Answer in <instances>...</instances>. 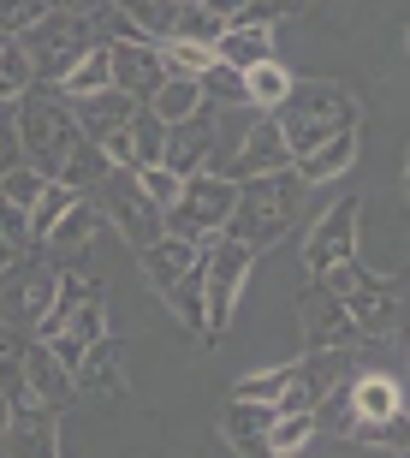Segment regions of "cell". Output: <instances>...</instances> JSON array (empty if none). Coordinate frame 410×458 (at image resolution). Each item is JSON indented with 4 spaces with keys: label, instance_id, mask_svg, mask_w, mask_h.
<instances>
[{
    "label": "cell",
    "instance_id": "cell-1",
    "mask_svg": "<svg viewBox=\"0 0 410 458\" xmlns=\"http://www.w3.org/2000/svg\"><path fill=\"white\" fill-rule=\"evenodd\" d=\"M273 119H280L286 149H291V161H297V155H309L315 143H327V137L357 131L363 102L345 84H333V78H291V96L273 107Z\"/></svg>",
    "mask_w": 410,
    "mask_h": 458
},
{
    "label": "cell",
    "instance_id": "cell-2",
    "mask_svg": "<svg viewBox=\"0 0 410 458\" xmlns=\"http://www.w3.org/2000/svg\"><path fill=\"white\" fill-rule=\"evenodd\" d=\"M13 114H18L24 167H36L42 179H60L66 155L78 149V137H84V125H78L71 102H66L54 84H30V96H24V102H13Z\"/></svg>",
    "mask_w": 410,
    "mask_h": 458
},
{
    "label": "cell",
    "instance_id": "cell-3",
    "mask_svg": "<svg viewBox=\"0 0 410 458\" xmlns=\"http://www.w3.org/2000/svg\"><path fill=\"white\" fill-rule=\"evenodd\" d=\"M297 173H273V179H244L238 185V208H232V221H226V238H238L250 250H268L280 244L291 226V203H297Z\"/></svg>",
    "mask_w": 410,
    "mask_h": 458
},
{
    "label": "cell",
    "instance_id": "cell-4",
    "mask_svg": "<svg viewBox=\"0 0 410 458\" xmlns=\"http://www.w3.org/2000/svg\"><path fill=\"white\" fill-rule=\"evenodd\" d=\"M18 48L30 54L36 84L60 89V78H66V72L96 48V30H89V18H78V13H42L30 30L18 36Z\"/></svg>",
    "mask_w": 410,
    "mask_h": 458
},
{
    "label": "cell",
    "instance_id": "cell-5",
    "mask_svg": "<svg viewBox=\"0 0 410 458\" xmlns=\"http://www.w3.org/2000/svg\"><path fill=\"white\" fill-rule=\"evenodd\" d=\"M238 208V185L221 179V173H190L179 185V203L167 208V233L190 238V244H214Z\"/></svg>",
    "mask_w": 410,
    "mask_h": 458
},
{
    "label": "cell",
    "instance_id": "cell-6",
    "mask_svg": "<svg viewBox=\"0 0 410 458\" xmlns=\"http://www.w3.org/2000/svg\"><path fill=\"white\" fill-rule=\"evenodd\" d=\"M322 286L333 292L345 310H351V322H357L363 340H381V334L393 327V316H398V286L387 280V274H369L357 256H351V262H339V268H327Z\"/></svg>",
    "mask_w": 410,
    "mask_h": 458
},
{
    "label": "cell",
    "instance_id": "cell-7",
    "mask_svg": "<svg viewBox=\"0 0 410 458\" xmlns=\"http://www.w3.org/2000/svg\"><path fill=\"white\" fill-rule=\"evenodd\" d=\"M89 203L102 208V221L113 226V233H120L131 250H149L155 238L167 233V215H161V208L143 197V185H137V173H131V167H113L102 185L89 191Z\"/></svg>",
    "mask_w": 410,
    "mask_h": 458
},
{
    "label": "cell",
    "instance_id": "cell-8",
    "mask_svg": "<svg viewBox=\"0 0 410 458\" xmlns=\"http://www.w3.org/2000/svg\"><path fill=\"white\" fill-rule=\"evenodd\" d=\"M250 268H256V250H250V244H238V238H226V233H221L214 244H203V304H208V340L232 327V310H238V292H244V280H250Z\"/></svg>",
    "mask_w": 410,
    "mask_h": 458
},
{
    "label": "cell",
    "instance_id": "cell-9",
    "mask_svg": "<svg viewBox=\"0 0 410 458\" xmlns=\"http://www.w3.org/2000/svg\"><path fill=\"white\" fill-rule=\"evenodd\" d=\"M54 292H60V268L54 262H36V256H18L13 268L0 274V327L36 334L42 316L54 310Z\"/></svg>",
    "mask_w": 410,
    "mask_h": 458
},
{
    "label": "cell",
    "instance_id": "cell-10",
    "mask_svg": "<svg viewBox=\"0 0 410 458\" xmlns=\"http://www.w3.org/2000/svg\"><path fill=\"white\" fill-rule=\"evenodd\" d=\"M273 173H291V149H286V131L273 114H250V125L238 131L232 155H226L221 179L244 185V179H273Z\"/></svg>",
    "mask_w": 410,
    "mask_h": 458
},
{
    "label": "cell",
    "instance_id": "cell-11",
    "mask_svg": "<svg viewBox=\"0 0 410 458\" xmlns=\"http://www.w3.org/2000/svg\"><path fill=\"white\" fill-rule=\"evenodd\" d=\"M357 221H363V203H357V197H339L322 221L309 226V238H304V268L315 274V280H322L327 268H339V262H351V256H357Z\"/></svg>",
    "mask_w": 410,
    "mask_h": 458
},
{
    "label": "cell",
    "instance_id": "cell-12",
    "mask_svg": "<svg viewBox=\"0 0 410 458\" xmlns=\"http://www.w3.org/2000/svg\"><path fill=\"white\" fill-rule=\"evenodd\" d=\"M221 155V107H203V114L167 125V149H161V167L190 179V173H208Z\"/></svg>",
    "mask_w": 410,
    "mask_h": 458
},
{
    "label": "cell",
    "instance_id": "cell-13",
    "mask_svg": "<svg viewBox=\"0 0 410 458\" xmlns=\"http://www.w3.org/2000/svg\"><path fill=\"white\" fill-rule=\"evenodd\" d=\"M297 327H304V352H351V345L363 340L357 322H351V310H345L322 280L297 298Z\"/></svg>",
    "mask_w": 410,
    "mask_h": 458
},
{
    "label": "cell",
    "instance_id": "cell-14",
    "mask_svg": "<svg viewBox=\"0 0 410 458\" xmlns=\"http://www.w3.org/2000/svg\"><path fill=\"white\" fill-rule=\"evenodd\" d=\"M0 453H6V458H60V411L36 405V399L6 405Z\"/></svg>",
    "mask_w": 410,
    "mask_h": 458
},
{
    "label": "cell",
    "instance_id": "cell-15",
    "mask_svg": "<svg viewBox=\"0 0 410 458\" xmlns=\"http://www.w3.org/2000/svg\"><path fill=\"white\" fill-rule=\"evenodd\" d=\"M107 340V292L102 286H89L84 298H78V310H71L66 322H60V334H54V357L66 363L71 375H78V363H84V352L89 345H102Z\"/></svg>",
    "mask_w": 410,
    "mask_h": 458
},
{
    "label": "cell",
    "instance_id": "cell-16",
    "mask_svg": "<svg viewBox=\"0 0 410 458\" xmlns=\"http://www.w3.org/2000/svg\"><path fill=\"white\" fill-rule=\"evenodd\" d=\"M24 399H36L48 411H66L78 399V375L54 357L48 340H24Z\"/></svg>",
    "mask_w": 410,
    "mask_h": 458
},
{
    "label": "cell",
    "instance_id": "cell-17",
    "mask_svg": "<svg viewBox=\"0 0 410 458\" xmlns=\"http://www.w3.org/2000/svg\"><path fill=\"white\" fill-rule=\"evenodd\" d=\"M102 149H107V161H113V167H131V173L161 167V149H167V125H161L149 107H137L131 125H120V131H107V137H102Z\"/></svg>",
    "mask_w": 410,
    "mask_h": 458
},
{
    "label": "cell",
    "instance_id": "cell-18",
    "mask_svg": "<svg viewBox=\"0 0 410 458\" xmlns=\"http://www.w3.org/2000/svg\"><path fill=\"white\" fill-rule=\"evenodd\" d=\"M161 84H167V66H161L155 42H120L113 48V89H125L137 107H149V96Z\"/></svg>",
    "mask_w": 410,
    "mask_h": 458
},
{
    "label": "cell",
    "instance_id": "cell-19",
    "mask_svg": "<svg viewBox=\"0 0 410 458\" xmlns=\"http://www.w3.org/2000/svg\"><path fill=\"white\" fill-rule=\"evenodd\" d=\"M273 417H280L273 405H256V399H226V423H221L226 446H232L238 458H273V453H268Z\"/></svg>",
    "mask_w": 410,
    "mask_h": 458
},
{
    "label": "cell",
    "instance_id": "cell-20",
    "mask_svg": "<svg viewBox=\"0 0 410 458\" xmlns=\"http://www.w3.org/2000/svg\"><path fill=\"white\" fill-rule=\"evenodd\" d=\"M137 262H143V274H149L155 292H172L197 262H203V244H190V238H179V233H161L149 250H137Z\"/></svg>",
    "mask_w": 410,
    "mask_h": 458
},
{
    "label": "cell",
    "instance_id": "cell-21",
    "mask_svg": "<svg viewBox=\"0 0 410 458\" xmlns=\"http://www.w3.org/2000/svg\"><path fill=\"white\" fill-rule=\"evenodd\" d=\"M351 167H357V131L327 137V143H315L309 155H297V161H291L297 185H333V179H345Z\"/></svg>",
    "mask_w": 410,
    "mask_h": 458
},
{
    "label": "cell",
    "instance_id": "cell-22",
    "mask_svg": "<svg viewBox=\"0 0 410 458\" xmlns=\"http://www.w3.org/2000/svg\"><path fill=\"white\" fill-rule=\"evenodd\" d=\"M71 114H78L84 137H96V143H102L107 131H120V125H131L137 102L125 96V89H96V96H84V102H71Z\"/></svg>",
    "mask_w": 410,
    "mask_h": 458
},
{
    "label": "cell",
    "instance_id": "cell-23",
    "mask_svg": "<svg viewBox=\"0 0 410 458\" xmlns=\"http://www.w3.org/2000/svg\"><path fill=\"white\" fill-rule=\"evenodd\" d=\"M96 233H102V208L89 203V197H78V203L54 221V233L42 238V244H54L60 256H84L89 244H96Z\"/></svg>",
    "mask_w": 410,
    "mask_h": 458
},
{
    "label": "cell",
    "instance_id": "cell-24",
    "mask_svg": "<svg viewBox=\"0 0 410 458\" xmlns=\"http://www.w3.org/2000/svg\"><path fill=\"white\" fill-rule=\"evenodd\" d=\"M107 173H113L107 149L96 143V137H78V149L66 155V167H60V179H54V185H66V191H78V197H89V191L102 185Z\"/></svg>",
    "mask_w": 410,
    "mask_h": 458
},
{
    "label": "cell",
    "instance_id": "cell-25",
    "mask_svg": "<svg viewBox=\"0 0 410 458\" xmlns=\"http://www.w3.org/2000/svg\"><path fill=\"white\" fill-rule=\"evenodd\" d=\"M84 393H125V375H120V340L107 334L102 345H89L84 363H78V399Z\"/></svg>",
    "mask_w": 410,
    "mask_h": 458
},
{
    "label": "cell",
    "instance_id": "cell-26",
    "mask_svg": "<svg viewBox=\"0 0 410 458\" xmlns=\"http://www.w3.org/2000/svg\"><path fill=\"white\" fill-rule=\"evenodd\" d=\"M96 89H113V48H107V42H96V48L60 78V96H66V102H84Z\"/></svg>",
    "mask_w": 410,
    "mask_h": 458
},
{
    "label": "cell",
    "instance_id": "cell-27",
    "mask_svg": "<svg viewBox=\"0 0 410 458\" xmlns=\"http://www.w3.org/2000/svg\"><path fill=\"white\" fill-rule=\"evenodd\" d=\"M214 60H221V66H232V72L262 66V60H273V30H221Z\"/></svg>",
    "mask_w": 410,
    "mask_h": 458
},
{
    "label": "cell",
    "instance_id": "cell-28",
    "mask_svg": "<svg viewBox=\"0 0 410 458\" xmlns=\"http://www.w3.org/2000/svg\"><path fill=\"white\" fill-rule=\"evenodd\" d=\"M203 84L197 78H167V84L149 96V114L161 119V125H179V119H190V114H203Z\"/></svg>",
    "mask_w": 410,
    "mask_h": 458
},
{
    "label": "cell",
    "instance_id": "cell-29",
    "mask_svg": "<svg viewBox=\"0 0 410 458\" xmlns=\"http://www.w3.org/2000/svg\"><path fill=\"white\" fill-rule=\"evenodd\" d=\"M221 18L208 13L203 0H179V6H172V18H167V36L172 42H203V48H214V42H221Z\"/></svg>",
    "mask_w": 410,
    "mask_h": 458
},
{
    "label": "cell",
    "instance_id": "cell-30",
    "mask_svg": "<svg viewBox=\"0 0 410 458\" xmlns=\"http://www.w3.org/2000/svg\"><path fill=\"white\" fill-rule=\"evenodd\" d=\"M244 89H250V107H256V114H273V107L291 96V72L280 66V60H262V66L244 72Z\"/></svg>",
    "mask_w": 410,
    "mask_h": 458
},
{
    "label": "cell",
    "instance_id": "cell-31",
    "mask_svg": "<svg viewBox=\"0 0 410 458\" xmlns=\"http://www.w3.org/2000/svg\"><path fill=\"white\" fill-rule=\"evenodd\" d=\"M309 441H315V411H286V417H273V428H268V453L273 458L304 453Z\"/></svg>",
    "mask_w": 410,
    "mask_h": 458
},
{
    "label": "cell",
    "instance_id": "cell-32",
    "mask_svg": "<svg viewBox=\"0 0 410 458\" xmlns=\"http://www.w3.org/2000/svg\"><path fill=\"white\" fill-rule=\"evenodd\" d=\"M30 84H36V72H30V54L18 48V36L0 48V107H13V102H24L30 96Z\"/></svg>",
    "mask_w": 410,
    "mask_h": 458
},
{
    "label": "cell",
    "instance_id": "cell-33",
    "mask_svg": "<svg viewBox=\"0 0 410 458\" xmlns=\"http://www.w3.org/2000/svg\"><path fill=\"white\" fill-rule=\"evenodd\" d=\"M155 48H161L167 78H203V72L214 66V48H203V42H172V36H161Z\"/></svg>",
    "mask_w": 410,
    "mask_h": 458
},
{
    "label": "cell",
    "instance_id": "cell-34",
    "mask_svg": "<svg viewBox=\"0 0 410 458\" xmlns=\"http://www.w3.org/2000/svg\"><path fill=\"white\" fill-rule=\"evenodd\" d=\"M197 84H203V102H208V107H250V89H244V72L221 66V60H214V66H208L203 78H197Z\"/></svg>",
    "mask_w": 410,
    "mask_h": 458
},
{
    "label": "cell",
    "instance_id": "cell-35",
    "mask_svg": "<svg viewBox=\"0 0 410 458\" xmlns=\"http://www.w3.org/2000/svg\"><path fill=\"white\" fill-rule=\"evenodd\" d=\"M0 399L18 405L24 399V334L0 327Z\"/></svg>",
    "mask_w": 410,
    "mask_h": 458
},
{
    "label": "cell",
    "instance_id": "cell-36",
    "mask_svg": "<svg viewBox=\"0 0 410 458\" xmlns=\"http://www.w3.org/2000/svg\"><path fill=\"white\" fill-rule=\"evenodd\" d=\"M54 179H42L36 167H13L6 179H0V203H13L18 215H30L36 203H42V191H48Z\"/></svg>",
    "mask_w": 410,
    "mask_h": 458
},
{
    "label": "cell",
    "instance_id": "cell-37",
    "mask_svg": "<svg viewBox=\"0 0 410 458\" xmlns=\"http://www.w3.org/2000/svg\"><path fill=\"white\" fill-rule=\"evenodd\" d=\"M107 6H113V13H125L137 30H149L155 42H161V36H167V18H172V6H179V0H107Z\"/></svg>",
    "mask_w": 410,
    "mask_h": 458
},
{
    "label": "cell",
    "instance_id": "cell-38",
    "mask_svg": "<svg viewBox=\"0 0 410 458\" xmlns=\"http://www.w3.org/2000/svg\"><path fill=\"white\" fill-rule=\"evenodd\" d=\"M71 203H78V191H66V185H48V191H42V203L30 208V238H36V244L54 233V221H60Z\"/></svg>",
    "mask_w": 410,
    "mask_h": 458
},
{
    "label": "cell",
    "instance_id": "cell-39",
    "mask_svg": "<svg viewBox=\"0 0 410 458\" xmlns=\"http://www.w3.org/2000/svg\"><path fill=\"white\" fill-rule=\"evenodd\" d=\"M280 393H286V363H280V369H262V375H244V381L226 393V399H256V405H280Z\"/></svg>",
    "mask_w": 410,
    "mask_h": 458
},
{
    "label": "cell",
    "instance_id": "cell-40",
    "mask_svg": "<svg viewBox=\"0 0 410 458\" xmlns=\"http://www.w3.org/2000/svg\"><path fill=\"white\" fill-rule=\"evenodd\" d=\"M280 18H286L280 0H244L238 13L226 18V30H280Z\"/></svg>",
    "mask_w": 410,
    "mask_h": 458
},
{
    "label": "cell",
    "instance_id": "cell-41",
    "mask_svg": "<svg viewBox=\"0 0 410 458\" xmlns=\"http://www.w3.org/2000/svg\"><path fill=\"white\" fill-rule=\"evenodd\" d=\"M137 185H143V197L167 215V208L179 203V185H185V179H179V173H167V167H143V173H137Z\"/></svg>",
    "mask_w": 410,
    "mask_h": 458
},
{
    "label": "cell",
    "instance_id": "cell-42",
    "mask_svg": "<svg viewBox=\"0 0 410 458\" xmlns=\"http://www.w3.org/2000/svg\"><path fill=\"white\" fill-rule=\"evenodd\" d=\"M42 13H48V0H0V36H24Z\"/></svg>",
    "mask_w": 410,
    "mask_h": 458
},
{
    "label": "cell",
    "instance_id": "cell-43",
    "mask_svg": "<svg viewBox=\"0 0 410 458\" xmlns=\"http://www.w3.org/2000/svg\"><path fill=\"white\" fill-rule=\"evenodd\" d=\"M13 167H24V143H18V114L0 107V179H6Z\"/></svg>",
    "mask_w": 410,
    "mask_h": 458
},
{
    "label": "cell",
    "instance_id": "cell-44",
    "mask_svg": "<svg viewBox=\"0 0 410 458\" xmlns=\"http://www.w3.org/2000/svg\"><path fill=\"white\" fill-rule=\"evenodd\" d=\"M0 238H6V244H13V250L36 256V238H30V215H18L13 203H0Z\"/></svg>",
    "mask_w": 410,
    "mask_h": 458
},
{
    "label": "cell",
    "instance_id": "cell-45",
    "mask_svg": "<svg viewBox=\"0 0 410 458\" xmlns=\"http://www.w3.org/2000/svg\"><path fill=\"white\" fill-rule=\"evenodd\" d=\"M102 6V0H48V13H78V18H89Z\"/></svg>",
    "mask_w": 410,
    "mask_h": 458
},
{
    "label": "cell",
    "instance_id": "cell-46",
    "mask_svg": "<svg viewBox=\"0 0 410 458\" xmlns=\"http://www.w3.org/2000/svg\"><path fill=\"white\" fill-rule=\"evenodd\" d=\"M203 6H208V13H214V18H221V24H226V18H232V13H238V6H244V0H203Z\"/></svg>",
    "mask_w": 410,
    "mask_h": 458
},
{
    "label": "cell",
    "instance_id": "cell-47",
    "mask_svg": "<svg viewBox=\"0 0 410 458\" xmlns=\"http://www.w3.org/2000/svg\"><path fill=\"white\" fill-rule=\"evenodd\" d=\"M18 256H24V250H13V244H6V238H0V274H6V268H13V262H18Z\"/></svg>",
    "mask_w": 410,
    "mask_h": 458
},
{
    "label": "cell",
    "instance_id": "cell-48",
    "mask_svg": "<svg viewBox=\"0 0 410 458\" xmlns=\"http://www.w3.org/2000/svg\"><path fill=\"white\" fill-rule=\"evenodd\" d=\"M280 6H286V18H291V13H304V6H309V0H280Z\"/></svg>",
    "mask_w": 410,
    "mask_h": 458
},
{
    "label": "cell",
    "instance_id": "cell-49",
    "mask_svg": "<svg viewBox=\"0 0 410 458\" xmlns=\"http://www.w3.org/2000/svg\"><path fill=\"white\" fill-rule=\"evenodd\" d=\"M405 191H410V161H405Z\"/></svg>",
    "mask_w": 410,
    "mask_h": 458
},
{
    "label": "cell",
    "instance_id": "cell-50",
    "mask_svg": "<svg viewBox=\"0 0 410 458\" xmlns=\"http://www.w3.org/2000/svg\"><path fill=\"white\" fill-rule=\"evenodd\" d=\"M6 42H13V36H0V48H6Z\"/></svg>",
    "mask_w": 410,
    "mask_h": 458
},
{
    "label": "cell",
    "instance_id": "cell-51",
    "mask_svg": "<svg viewBox=\"0 0 410 458\" xmlns=\"http://www.w3.org/2000/svg\"><path fill=\"white\" fill-rule=\"evenodd\" d=\"M405 48H410V36H405Z\"/></svg>",
    "mask_w": 410,
    "mask_h": 458
},
{
    "label": "cell",
    "instance_id": "cell-52",
    "mask_svg": "<svg viewBox=\"0 0 410 458\" xmlns=\"http://www.w3.org/2000/svg\"><path fill=\"white\" fill-rule=\"evenodd\" d=\"M405 161H410V155H405Z\"/></svg>",
    "mask_w": 410,
    "mask_h": 458
}]
</instances>
